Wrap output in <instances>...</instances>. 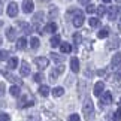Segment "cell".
I'll return each mask as SVG.
<instances>
[{
	"instance_id": "cell-1",
	"label": "cell",
	"mask_w": 121,
	"mask_h": 121,
	"mask_svg": "<svg viewBox=\"0 0 121 121\" xmlns=\"http://www.w3.org/2000/svg\"><path fill=\"white\" fill-rule=\"evenodd\" d=\"M82 112H84V115H85V118L88 121L93 120V117H94V106H93L91 99H85L84 106H82Z\"/></svg>"
},
{
	"instance_id": "cell-2",
	"label": "cell",
	"mask_w": 121,
	"mask_h": 121,
	"mask_svg": "<svg viewBox=\"0 0 121 121\" xmlns=\"http://www.w3.org/2000/svg\"><path fill=\"white\" fill-rule=\"evenodd\" d=\"M111 103H112V94L111 91H105L100 97V106H108Z\"/></svg>"
},
{
	"instance_id": "cell-3",
	"label": "cell",
	"mask_w": 121,
	"mask_h": 121,
	"mask_svg": "<svg viewBox=\"0 0 121 121\" xmlns=\"http://www.w3.org/2000/svg\"><path fill=\"white\" fill-rule=\"evenodd\" d=\"M35 103V100H33V97H30V96H24L22 99L20 100V108H30V106H33Z\"/></svg>"
},
{
	"instance_id": "cell-4",
	"label": "cell",
	"mask_w": 121,
	"mask_h": 121,
	"mask_svg": "<svg viewBox=\"0 0 121 121\" xmlns=\"http://www.w3.org/2000/svg\"><path fill=\"white\" fill-rule=\"evenodd\" d=\"M84 24V13L81 11L75 12V17H73V26L75 27H81Z\"/></svg>"
},
{
	"instance_id": "cell-5",
	"label": "cell",
	"mask_w": 121,
	"mask_h": 121,
	"mask_svg": "<svg viewBox=\"0 0 121 121\" xmlns=\"http://www.w3.org/2000/svg\"><path fill=\"white\" fill-rule=\"evenodd\" d=\"M63 66H58V67H55V69H52V70H51V73H49V79L51 81H57V78H58V75L60 73H63Z\"/></svg>"
},
{
	"instance_id": "cell-6",
	"label": "cell",
	"mask_w": 121,
	"mask_h": 121,
	"mask_svg": "<svg viewBox=\"0 0 121 121\" xmlns=\"http://www.w3.org/2000/svg\"><path fill=\"white\" fill-rule=\"evenodd\" d=\"M121 12V8L120 6H112V8H109V11H108V17H109V20H115V18L118 17V13Z\"/></svg>"
},
{
	"instance_id": "cell-7",
	"label": "cell",
	"mask_w": 121,
	"mask_h": 121,
	"mask_svg": "<svg viewBox=\"0 0 121 121\" xmlns=\"http://www.w3.org/2000/svg\"><path fill=\"white\" fill-rule=\"evenodd\" d=\"M33 9H35L33 0H24V3H22V11L26 13H30V12H33Z\"/></svg>"
},
{
	"instance_id": "cell-8",
	"label": "cell",
	"mask_w": 121,
	"mask_h": 121,
	"mask_svg": "<svg viewBox=\"0 0 121 121\" xmlns=\"http://www.w3.org/2000/svg\"><path fill=\"white\" fill-rule=\"evenodd\" d=\"M8 15L11 17V18L18 15V4L17 3H9V6H8Z\"/></svg>"
},
{
	"instance_id": "cell-9",
	"label": "cell",
	"mask_w": 121,
	"mask_h": 121,
	"mask_svg": "<svg viewBox=\"0 0 121 121\" xmlns=\"http://www.w3.org/2000/svg\"><path fill=\"white\" fill-rule=\"evenodd\" d=\"M18 27L22 30L24 35H30L31 33V27H30V24H27L26 21H18Z\"/></svg>"
},
{
	"instance_id": "cell-10",
	"label": "cell",
	"mask_w": 121,
	"mask_h": 121,
	"mask_svg": "<svg viewBox=\"0 0 121 121\" xmlns=\"http://www.w3.org/2000/svg\"><path fill=\"white\" fill-rule=\"evenodd\" d=\"M120 64H121V52H117L112 57V60H111V67H112V69H117Z\"/></svg>"
},
{
	"instance_id": "cell-11",
	"label": "cell",
	"mask_w": 121,
	"mask_h": 121,
	"mask_svg": "<svg viewBox=\"0 0 121 121\" xmlns=\"http://www.w3.org/2000/svg\"><path fill=\"white\" fill-rule=\"evenodd\" d=\"M35 63L38 64V67H40L42 70H43L45 67H48V58H45V57H38V58H35Z\"/></svg>"
},
{
	"instance_id": "cell-12",
	"label": "cell",
	"mask_w": 121,
	"mask_h": 121,
	"mask_svg": "<svg viewBox=\"0 0 121 121\" xmlns=\"http://www.w3.org/2000/svg\"><path fill=\"white\" fill-rule=\"evenodd\" d=\"M103 91H105V82L99 81L94 85V91H93V93H94V96H102V93H103Z\"/></svg>"
},
{
	"instance_id": "cell-13",
	"label": "cell",
	"mask_w": 121,
	"mask_h": 121,
	"mask_svg": "<svg viewBox=\"0 0 121 121\" xmlns=\"http://www.w3.org/2000/svg\"><path fill=\"white\" fill-rule=\"evenodd\" d=\"M20 73H21V76H27V75H30V66H29V63H27V61H21Z\"/></svg>"
},
{
	"instance_id": "cell-14",
	"label": "cell",
	"mask_w": 121,
	"mask_h": 121,
	"mask_svg": "<svg viewBox=\"0 0 121 121\" xmlns=\"http://www.w3.org/2000/svg\"><path fill=\"white\" fill-rule=\"evenodd\" d=\"M118 46H120V39L117 38V36H114V38L109 40V43H108V48H109V49H117Z\"/></svg>"
},
{
	"instance_id": "cell-15",
	"label": "cell",
	"mask_w": 121,
	"mask_h": 121,
	"mask_svg": "<svg viewBox=\"0 0 121 121\" xmlns=\"http://www.w3.org/2000/svg\"><path fill=\"white\" fill-rule=\"evenodd\" d=\"M70 69H72V72H79V60H78L76 57H73L70 60Z\"/></svg>"
},
{
	"instance_id": "cell-16",
	"label": "cell",
	"mask_w": 121,
	"mask_h": 121,
	"mask_svg": "<svg viewBox=\"0 0 121 121\" xmlns=\"http://www.w3.org/2000/svg\"><path fill=\"white\" fill-rule=\"evenodd\" d=\"M6 38H8V40H15L17 39V31H15L13 27H9L6 30Z\"/></svg>"
},
{
	"instance_id": "cell-17",
	"label": "cell",
	"mask_w": 121,
	"mask_h": 121,
	"mask_svg": "<svg viewBox=\"0 0 121 121\" xmlns=\"http://www.w3.org/2000/svg\"><path fill=\"white\" fill-rule=\"evenodd\" d=\"M49 45L52 46V48L61 45V39H60V36H58V35H54L52 38H51V40H49Z\"/></svg>"
},
{
	"instance_id": "cell-18",
	"label": "cell",
	"mask_w": 121,
	"mask_h": 121,
	"mask_svg": "<svg viewBox=\"0 0 121 121\" xmlns=\"http://www.w3.org/2000/svg\"><path fill=\"white\" fill-rule=\"evenodd\" d=\"M43 31H46V33H55V31H57V24H55V22H48V24L45 26Z\"/></svg>"
},
{
	"instance_id": "cell-19",
	"label": "cell",
	"mask_w": 121,
	"mask_h": 121,
	"mask_svg": "<svg viewBox=\"0 0 121 121\" xmlns=\"http://www.w3.org/2000/svg\"><path fill=\"white\" fill-rule=\"evenodd\" d=\"M18 67V58L17 57H11L8 60V69H11V70H13V69Z\"/></svg>"
},
{
	"instance_id": "cell-20",
	"label": "cell",
	"mask_w": 121,
	"mask_h": 121,
	"mask_svg": "<svg viewBox=\"0 0 121 121\" xmlns=\"http://www.w3.org/2000/svg\"><path fill=\"white\" fill-rule=\"evenodd\" d=\"M49 55H51V58H52V61H55V63H63L64 61V55H60L57 52H51Z\"/></svg>"
},
{
	"instance_id": "cell-21",
	"label": "cell",
	"mask_w": 121,
	"mask_h": 121,
	"mask_svg": "<svg viewBox=\"0 0 121 121\" xmlns=\"http://www.w3.org/2000/svg\"><path fill=\"white\" fill-rule=\"evenodd\" d=\"M38 91H39V94H40L42 97H46V96L49 94V87H48V85H40Z\"/></svg>"
},
{
	"instance_id": "cell-22",
	"label": "cell",
	"mask_w": 121,
	"mask_h": 121,
	"mask_svg": "<svg viewBox=\"0 0 121 121\" xmlns=\"http://www.w3.org/2000/svg\"><path fill=\"white\" fill-rule=\"evenodd\" d=\"M60 51H61L63 54H69V52L72 51L70 43H66V42H64V43H61V45H60Z\"/></svg>"
},
{
	"instance_id": "cell-23",
	"label": "cell",
	"mask_w": 121,
	"mask_h": 121,
	"mask_svg": "<svg viewBox=\"0 0 121 121\" xmlns=\"http://www.w3.org/2000/svg\"><path fill=\"white\" fill-rule=\"evenodd\" d=\"M40 21H43V12H38V13H35V17H33V22H35V26H39V22Z\"/></svg>"
},
{
	"instance_id": "cell-24",
	"label": "cell",
	"mask_w": 121,
	"mask_h": 121,
	"mask_svg": "<svg viewBox=\"0 0 121 121\" xmlns=\"http://www.w3.org/2000/svg\"><path fill=\"white\" fill-rule=\"evenodd\" d=\"M109 36V29L108 27H103L99 33H97V38H100V39H105V38H108Z\"/></svg>"
},
{
	"instance_id": "cell-25",
	"label": "cell",
	"mask_w": 121,
	"mask_h": 121,
	"mask_svg": "<svg viewBox=\"0 0 121 121\" xmlns=\"http://www.w3.org/2000/svg\"><path fill=\"white\" fill-rule=\"evenodd\" d=\"M26 46H27V39L26 38H20L17 40V48L18 49H24Z\"/></svg>"
},
{
	"instance_id": "cell-26",
	"label": "cell",
	"mask_w": 121,
	"mask_h": 121,
	"mask_svg": "<svg viewBox=\"0 0 121 121\" xmlns=\"http://www.w3.org/2000/svg\"><path fill=\"white\" fill-rule=\"evenodd\" d=\"M9 93H11L13 97H18V96H20V93H21V90H20V87H18V85H12L11 88H9Z\"/></svg>"
},
{
	"instance_id": "cell-27",
	"label": "cell",
	"mask_w": 121,
	"mask_h": 121,
	"mask_svg": "<svg viewBox=\"0 0 121 121\" xmlns=\"http://www.w3.org/2000/svg\"><path fill=\"white\" fill-rule=\"evenodd\" d=\"M52 94H54L55 97L63 96V94H64V88H63V87H55L54 90H52Z\"/></svg>"
},
{
	"instance_id": "cell-28",
	"label": "cell",
	"mask_w": 121,
	"mask_h": 121,
	"mask_svg": "<svg viewBox=\"0 0 121 121\" xmlns=\"http://www.w3.org/2000/svg\"><path fill=\"white\" fill-rule=\"evenodd\" d=\"M39 43H40V42H39V39H38V38H31V39H30V46H31L33 49L39 48Z\"/></svg>"
},
{
	"instance_id": "cell-29",
	"label": "cell",
	"mask_w": 121,
	"mask_h": 121,
	"mask_svg": "<svg viewBox=\"0 0 121 121\" xmlns=\"http://www.w3.org/2000/svg\"><path fill=\"white\" fill-rule=\"evenodd\" d=\"M112 121H121V108H118L112 115Z\"/></svg>"
},
{
	"instance_id": "cell-30",
	"label": "cell",
	"mask_w": 121,
	"mask_h": 121,
	"mask_svg": "<svg viewBox=\"0 0 121 121\" xmlns=\"http://www.w3.org/2000/svg\"><path fill=\"white\" fill-rule=\"evenodd\" d=\"M90 26L91 27H99L100 26V20L99 18H90Z\"/></svg>"
},
{
	"instance_id": "cell-31",
	"label": "cell",
	"mask_w": 121,
	"mask_h": 121,
	"mask_svg": "<svg viewBox=\"0 0 121 121\" xmlns=\"http://www.w3.org/2000/svg\"><path fill=\"white\" fill-rule=\"evenodd\" d=\"M87 12H88V13H94V12H97V8L94 6V4L88 3V4H87Z\"/></svg>"
},
{
	"instance_id": "cell-32",
	"label": "cell",
	"mask_w": 121,
	"mask_h": 121,
	"mask_svg": "<svg viewBox=\"0 0 121 121\" xmlns=\"http://www.w3.org/2000/svg\"><path fill=\"white\" fill-rule=\"evenodd\" d=\"M106 11H108V9H106V8L103 6V4H102V6H99V8H97V13H99L100 17H103L105 13H106Z\"/></svg>"
},
{
	"instance_id": "cell-33",
	"label": "cell",
	"mask_w": 121,
	"mask_h": 121,
	"mask_svg": "<svg viewBox=\"0 0 121 121\" xmlns=\"http://www.w3.org/2000/svg\"><path fill=\"white\" fill-rule=\"evenodd\" d=\"M81 40H82V38H81V35L79 33H75L73 35V42L78 45V43H81Z\"/></svg>"
},
{
	"instance_id": "cell-34",
	"label": "cell",
	"mask_w": 121,
	"mask_h": 121,
	"mask_svg": "<svg viewBox=\"0 0 121 121\" xmlns=\"http://www.w3.org/2000/svg\"><path fill=\"white\" fill-rule=\"evenodd\" d=\"M57 13H58V9H57V8H51V11H49V18L57 17Z\"/></svg>"
},
{
	"instance_id": "cell-35",
	"label": "cell",
	"mask_w": 121,
	"mask_h": 121,
	"mask_svg": "<svg viewBox=\"0 0 121 121\" xmlns=\"http://www.w3.org/2000/svg\"><path fill=\"white\" fill-rule=\"evenodd\" d=\"M79 115L78 114H72V115H69V121H79Z\"/></svg>"
},
{
	"instance_id": "cell-36",
	"label": "cell",
	"mask_w": 121,
	"mask_h": 121,
	"mask_svg": "<svg viewBox=\"0 0 121 121\" xmlns=\"http://www.w3.org/2000/svg\"><path fill=\"white\" fill-rule=\"evenodd\" d=\"M8 51H0V61H3V60H6L8 58Z\"/></svg>"
},
{
	"instance_id": "cell-37",
	"label": "cell",
	"mask_w": 121,
	"mask_h": 121,
	"mask_svg": "<svg viewBox=\"0 0 121 121\" xmlns=\"http://www.w3.org/2000/svg\"><path fill=\"white\" fill-rule=\"evenodd\" d=\"M0 121H11V117L3 112V114H0Z\"/></svg>"
},
{
	"instance_id": "cell-38",
	"label": "cell",
	"mask_w": 121,
	"mask_h": 121,
	"mask_svg": "<svg viewBox=\"0 0 121 121\" xmlns=\"http://www.w3.org/2000/svg\"><path fill=\"white\" fill-rule=\"evenodd\" d=\"M33 78H35L36 82H42V79H43V75H42V73H36Z\"/></svg>"
},
{
	"instance_id": "cell-39",
	"label": "cell",
	"mask_w": 121,
	"mask_h": 121,
	"mask_svg": "<svg viewBox=\"0 0 121 121\" xmlns=\"http://www.w3.org/2000/svg\"><path fill=\"white\" fill-rule=\"evenodd\" d=\"M4 88H6V85H4L3 82H0V97L4 94Z\"/></svg>"
},
{
	"instance_id": "cell-40",
	"label": "cell",
	"mask_w": 121,
	"mask_h": 121,
	"mask_svg": "<svg viewBox=\"0 0 121 121\" xmlns=\"http://www.w3.org/2000/svg\"><path fill=\"white\" fill-rule=\"evenodd\" d=\"M79 3L81 4H88V3H90V0H79Z\"/></svg>"
},
{
	"instance_id": "cell-41",
	"label": "cell",
	"mask_w": 121,
	"mask_h": 121,
	"mask_svg": "<svg viewBox=\"0 0 121 121\" xmlns=\"http://www.w3.org/2000/svg\"><path fill=\"white\" fill-rule=\"evenodd\" d=\"M97 73H99L100 76H103V75H106V72H105V70H99V72H97Z\"/></svg>"
},
{
	"instance_id": "cell-42",
	"label": "cell",
	"mask_w": 121,
	"mask_h": 121,
	"mask_svg": "<svg viewBox=\"0 0 121 121\" xmlns=\"http://www.w3.org/2000/svg\"><path fill=\"white\" fill-rule=\"evenodd\" d=\"M118 29H120V31H121V20H120V22H118Z\"/></svg>"
},
{
	"instance_id": "cell-43",
	"label": "cell",
	"mask_w": 121,
	"mask_h": 121,
	"mask_svg": "<svg viewBox=\"0 0 121 121\" xmlns=\"http://www.w3.org/2000/svg\"><path fill=\"white\" fill-rule=\"evenodd\" d=\"M2 11H3V6H2V3H0V13H2Z\"/></svg>"
},
{
	"instance_id": "cell-44",
	"label": "cell",
	"mask_w": 121,
	"mask_h": 121,
	"mask_svg": "<svg viewBox=\"0 0 121 121\" xmlns=\"http://www.w3.org/2000/svg\"><path fill=\"white\" fill-rule=\"evenodd\" d=\"M102 2H103V3H109L111 0H102Z\"/></svg>"
},
{
	"instance_id": "cell-45",
	"label": "cell",
	"mask_w": 121,
	"mask_h": 121,
	"mask_svg": "<svg viewBox=\"0 0 121 121\" xmlns=\"http://www.w3.org/2000/svg\"><path fill=\"white\" fill-rule=\"evenodd\" d=\"M40 2H43V3H46V2H49V0H40Z\"/></svg>"
},
{
	"instance_id": "cell-46",
	"label": "cell",
	"mask_w": 121,
	"mask_h": 121,
	"mask_svg": "<svg viewBox=\"0 0 121 121\" xmlns=\"http://www.w3.org/2000/svg\"><path fill=\"white\" fill-rule=\"evenodd\" d=\"M118 73H121V66H120V70H118Z\"/></svg>"
},
{
	"instance_id": "cell-47",
	"label": "cell",
	"mask_w": 121,
	"mask_h": 121,
	"mask_svg": "<svg viewBox=\"0 0 121 121\" xmlns=\"http://www.w3.org/2000/svg\"><path fill=\"white\" fill-rule=\"evenodd\" d=\"M2 26H3V22H2V21H0V27H2Z\"/></svg>"
},
{
	"instance_id": "cell-48",
	"label": "cell",
	"mask_w": 121,
	"mask_h": 121,
	"mask_svg": "<svg viewBox=\"0 0 121 121\" xmlns=\"http://www.w3.org/2000/svg\"><path fill=\"white\" fill-rule=\"evenodd\" d=\"M0 43H2V38H0Z\"/></svg>"
},
{
	"instance_id": "cell-49",
	"label": "cell",
	"mask_w": 121,
	"mask_h": 121,
	"mask_svg": "<svg viewBox=\"0 0 121 121\" xmlns=\"http://www.w3.org/2000/svg\"><path fill=\"white\" fill-rule=\"evenodd\" d=\"M117 2H121V0H117Z\"/></svg>"
},
{
	"instance_id": "cell-50",
	"label": "cell",
	"mask_w": 121,
	"mask_h": 121,
	"mask_svg": "<svg viewBox=\"0 0 121 121\" xmlns=\"http://www.w3.org/2000/svg\"><path fill=\"white\" fill-rule=\"evenodd\" d=\"M120 102H121V100H120Z\"/></svg>"
}]
</instances>
